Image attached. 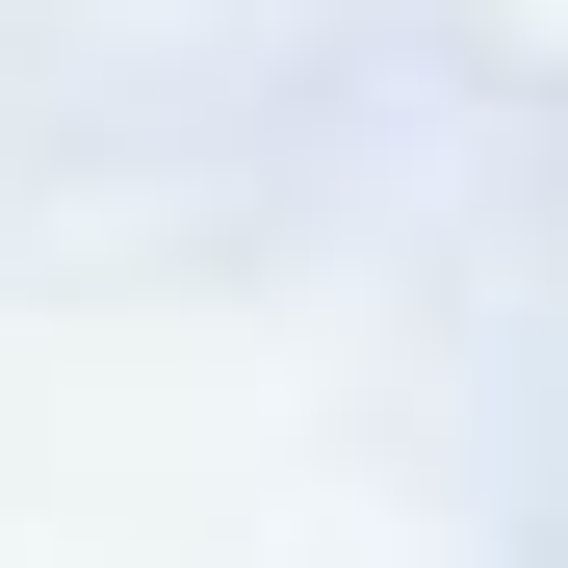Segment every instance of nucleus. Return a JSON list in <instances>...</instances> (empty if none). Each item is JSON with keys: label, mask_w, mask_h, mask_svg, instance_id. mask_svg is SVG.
I'll return each mask as SVG.
<instances>
[]
</instances>
